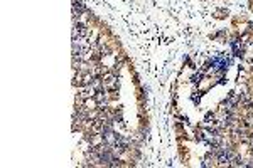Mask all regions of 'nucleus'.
<instances>
[{"label": "nucleus", "mask_w": 253, "mask_h": 168, "mask_svg": "<svg viewBox=\"0 0 253 168\" xmlns=\"http://www.w3.org/2000/svg\"><path fill=\"white\" fill-rule=\"evenodd\" d=\"M95 83V76L89 69H81V71H76L75 72V77H73V86L76 88H89Z\"/></svg>", "instance_id": "f257e3e1"}, {"label": "nucleus", "mask_w": 253, "mask_h": 168, "mask_svg": "<svg viewBox=\"0 0 253 168\" xmlns=\"http://www.w3.org/2000/svg\"><path fill=\"white\" fill-rule=\"evenodd\" d=\"M101 84H103V89L107 93H117L120 89V83H118V76L113 74V72H107L103 77H101Z\"/></svg>", "instance_id": "f03ea898"}, {"label": "nucleus", "mask_w": 253, "mask_h": 168, "mask_svg": "<svg viewBox=\"0 0 253 168\" xmlns=\"http://www.w3.org/2000/svg\"><path fill=\"white\" fill-rule=\"evenodd\" d=\"M174 131H175V140H177V143H187V133L181 121H177L174 125Z\"/></svg>", "instance_id": "7ed1b4c3"}, {"label": "nucleus", "mask_w": 253, "mask_h": 168, "mask_svg": "<svg viewBox=\"0 0 253 168\" xmlns=\"http://www.w3.org/2000/svg\"><path fill=\"white\" fill-rule=\"evenodd\" d=\"M177 151H179V158H181V163H189L191 158V150L186 143H177Z\"/></svg>", "instance_id": "20e7f679"}, {"label": "nucleus", "mask_w": 253, "mask_h": 168, "mask_svg": "<svg viewBox=\"0 0 253 168\" xmlns=\"http://www.w3.org/2000/svg\"><path fill=\"white\" fill-rule=\"evenodd\" d=\"M211 39L219 40V42H228V40H231L230 39V31H218L216 34L211 35Z\"/></svg>", "instance_id": "39448f33"}, {"label": "nucleus", "mask_w": 253, "mask_h": 168, "mask_svg": "<svg viewBox=\"0 0 253 168\" xmlns=\"http://www.w3.org/2000/svg\"><path fill=\"white\" fill-rule=\"evenodd\" d=\"M228 17H230V10L228 9H216L213 12V19H216V20H224Z\"/></svg>", "instance_id": "423d86ee"}, {"label": "nucleus", "mask_w": 253, "mask_h": 168, "mask_svg": "<svg viewBox=\"0 0 253 168\" xmlns=\"http://www.w3.org/2000/svg\"><path fill=\"white\" fill-rule=\"evenodd\" d=\"M248 10L253 14V0H248Z\"/></svg>", "instance_id": "0eeeda50"}]
</instances>
